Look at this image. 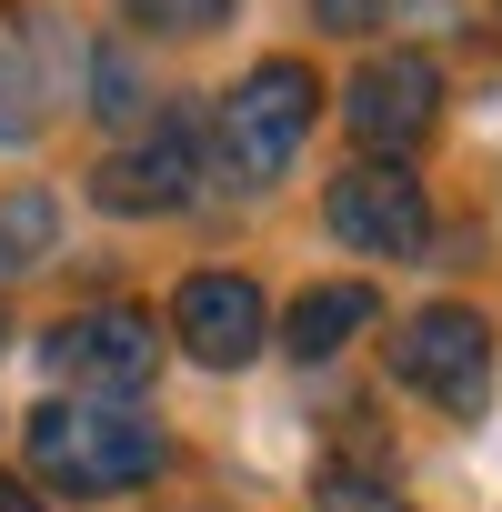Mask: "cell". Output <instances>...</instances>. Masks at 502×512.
<instances>
[{"label":"cell","mask_w":502,"mask_h":512,"mask_svg":"<svg viewBox=\"0 0 502 512\" xmlns=\"http://www.w3.org/2000/svg\"><path fill=\"white\" fill-rule=\"evenodd\" d=\"M21 442H31V472L71 502H101V492H131L161 472V432L121 402H41L21 422Z\"/></svg>","instance_id":"1"},{"label":"cell","mask_w":502,"mask_h":512,"mask_svg":"<svg viewBox=\"0 0 502 512\" xmlns=\"http://www.w3.org/2000/svg\"><path fill=\"white\" fill-rule=\"evenodd\" d=\"M312 61H251L231 91H221V161L241 181H282L292 151L312 141Z\"/></svg>","instance_id":"2"},{"label":"cell","mask_w":502,"mask_h":512,"mask_svg":"<svg viewBox=\"0 0 502 512\" xmlns=\"http://www.w3.org/2000/svg\"><path fill=\"white\" fill-rule=\"evenodd\" d=\"M392 372H402L432 412L472 422V412L492 402V322H482L472 302H432V312H412V322L392 332Z\"/></svg>","instance_id":"3"},{"label":"cell","mask_w":502,"mask_h":512,"mask_svg":"<svg viewBox=\"0 0 502 512\" xmlns=\"http://www.w3.org/2000/svg\"><path fill=\"white\" fill-rule=\"evenodd\" d=\"M342 121H352V141H362L372 161H402V151H422L432 121H442V71H432L422 51H372V61L352 71V91H342Z\"/></svg>","instance_id":"4"},{"label":"cell","mask_w":502,"mask_h":512,"mask_svg":"<svg viewBox=\"0 0 502 512\" xmlns=\"http://www.w3.org/2000/svg\"><path fill=\"white\" fill-rule=\"evenodd\" d=\"M322 221L362 251V262H412V251L432 241V201L402 161H352L332 191H322Z\"/></svg>","instance_id":"5"},{"label":"cell","mask_w":502,"mask_h":512,"mask_svg":"<svg viewBox=\"0 0 502 512\" xmlns=\"http://www.w3.org/2000/svg\"><path fill=\"white\" fill-rule=\"evenodd\" d=\"M41 362L71 382V402L81 392H141L151 372H161V332H151V312H131V302H101V312H71L51 342H41Z\"/></svg>","instance_id":"6"},{"label":"cell","mask_w":502,"mask_h":512,"mask_svg":"<svg viewBox=\"0 0 502 512\" xmlns=\"http://www.w3.org/2000/svg\"><path fill=\"white\" fill-rule=\"evenodd\" d=\"M171 342H181L191 362H211V372H241L251 352L272 342L262 282H251V272H191V282L171 292Z\"/></svg>","instance_id":"7"},{"label":"cell","mask_w":502,"mask_h":512,"mask_svg":"<svg viewBox=\"0 0 502 512\" xmlns=\"http://www.w3.org/2000/svg\"><path fill=\"white\" fill-rule=\"evenodd\" d=\"M191 181H201L191 131H181V121H161L151 141H131V151H111V161L91 171V201H101V211H121V221H141V211H181V201H191Z\"/></svg>","instance_id":"8"},{"label":"cell","mask_w":502,"mask_h":512,"mask_svg":"<svg viewBox=\"0 0 502 512\" xmlns=\"http://www.w3.org/2000/svg\"><path fill=\"white\" fill-rule=\"evenodd\" d=\"M372 312H382V302H372V282H322V292H302V302H292L282 352H292V362H332L352 332H372Z\"/></svg>","instance_id":"9"},{"label":"cell","mask_w":502,"mask_h":512,"mask_svg":"<svg viewBox=\"0 0 502 512\" xmlns=\"http://www.w3.org/2000/svg\"><path fill=\"white\" fill-rule=\"evenodd\" d=\"M51 231H61V201H51L41 181L0 191V272H31V262H51Z\"/></svg>","instance_id":"10"},{"label":"cell","mask_w":502,"mask_h":512,"mask_svg":"<svg viewBox=\"0 0 502 512\" xmlns=\"http://www.w3.org/2000/svg\"><path fill=\"white\" fill-rule=\"evenodd\" d=\"M31 131H41V81H31L21 21L0 11V141H31Z\"/></svg>","instance_id":"11"},{"label":"cell","mask_w":502,"mask_h":512,"mask_svg":"<svg viewBox=\"0 0 502 512\" xmlns=\"http://www.w3.org/2000/svg\"><path fill=\"white\" fill-rule=\"evenodd\" d=\"M91 91H101V101H91L101 121H151V91H141V71H131V51H121V41H111V51H91Z\"/></svg>","instance_id":"12"},{"label":"cell","mask_w":502,"mask_h":512,"mask_svg":"<svg viewBox=\"0 0 502 512\" xmlns=\"http://www.w3.org/2000/svg\"><path fill=\"white\" fill-rule=\"evenodd\" d=\"M121 21H131V31H171V41H191V31L231 21V0H121Z\"/></svg>","instance_id":"13"},{"label":"cell","mask_w":502,"mask_h":512,"mask_svg":"<svg viewBox=\"0 0 502 512\" xmlns=\"http://www.w3.org/2000/svg\"><path fill=\"white\" fill-rule=\"evenodd\" d=\"M312 502H322V512H402L392 482H382V472H352V462H332V472L312 482Z\"/></svg>","instance_id":"14"},{"label":"cell","mask_w":502,"mask_h":512,"mask_svg":"<svg viewBox=\"0 0 502 512\" xmlns=\"http://www.w3.org/2000/svg\"><path fill=\"white\" fill-rule=\"evenodd\" d=\"M0 512H41V492H31V482H11V472H0Z\"/></svg>","instance_id":"15"}]
</instances>
